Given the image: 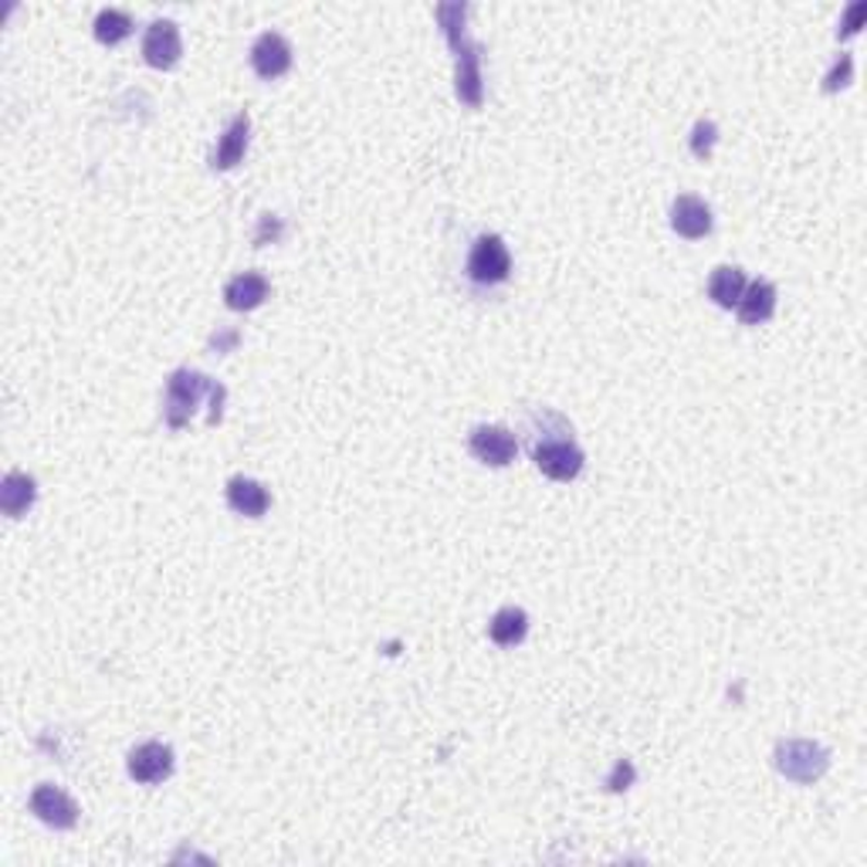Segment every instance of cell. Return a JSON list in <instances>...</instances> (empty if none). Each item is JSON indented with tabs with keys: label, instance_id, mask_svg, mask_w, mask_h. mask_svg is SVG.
Returning a JSON list of instances; mask_svg holds the SVG:
<instances>
[{
	"label": "cell",
	"instance_id": "1",
	"mask_svg": "<svg viewBox=\"0 0 867 867\" xmlns=\"http://www.w3.org/2000/svg\"><path fill=\"white\" fill-rule=\"evenodd\" d=\"M528 434V454L536 461V468L553 478V482H573L583 472V451L573 441V427L566 424L556 411L539 407L525 420Z\"/></svg>",
	"mask_w": 867,
	"mask_h": 867
},
{
	"label": "cell",
	"instance_id": "2",
	"mask_svg": "<svg viewBox=\"0 0 867 867\" xmlns=\"http://www.w3.org/2000/svg\"><path fill=\"white\" fill-rule=\"evenodd\" d=\"M464 275L468 282L482 285V288H495L506 285L512 275V254L509 245L498 235H478L468 248V261H464Z\"/></svg>",
	"mask_w": 867,
	"mask_h": 867
},
{
	"label": "cell",
	"instance_id": "3",
	"mask_svg": "<svg viewBox=\"0 0 867 867\" xmlns=\"http://www.w3.org/2000/svg\"><path fill=\"white\" fill-rule=\"evenodd\" d=\"M221 383H214L211 377L204 373H193V370H177L170 380H166V400H163V417L174 430L187 427L190 417L197 414L200 407V396L204 393H214Z\"/></svg>",
	"mask_w": 867,
	"mask_h": 867
},
{
	"label": "cell",
	"instance_id": "4",
	"mask_svg": "<svg viewBox=\"0 0 867 867\" xmlns=\"http://www.w3.org/2000/svg\"><path fill=\"white\" fill-rule=\"evenodd\" d=\"M830 752L810 739H783L776 746V770L793 783H813L827 773Z\"/></svg>",
	"mask_w": 867,
	"mask_h": 867
},
{
	"label": "cell",
	"instance_id": "5",
	"mask_svg": "<svg viewBox=\"0 0 867 867\" xmlns=\"http://www.w3.org/2000/svg\"><path fill=\"white\" fill-rule=\"evenodd\" d=\"M468 451L482 464H488V468H506V464L515 461L519 438H515L509 427H502V424H478L468 434Z\"/></svg>",
	"mask_w": 867,
	"mask_h": 867
},
{
	"label": "cell",
	"instance_id": "6",
	"mask_svg": "<svg viewBox=\"0 0 867 867\" xmlns=\"http://www.w3.org/2000/svg\"><path fill=\"white\" fill-rule=\"evenodd\" d=\"M454 92L464 106L478 109L482 106V95H485V85H482V48L475 41L464 38L458 48H454Z\"/></svg>",
	"mask_w": 867,
	"mask_h": 867
},
{
	"label": "cell",
	"instance_id": "7",
	"mask_svg": "<svg viewBox=\"0 0 867 867\" xmlns=\"http://www.w3.org/2000/svg\"><path fill=\"white\" fill-rule=\"evenodd\" d=\"M27 807H31V813H35L41 823H48V827H55V830H72V827L79 823V807H75V799H72L69 793H64V789L51 786V783H41L35 793H31Z\"/></svg>",
	"mask_w": 867,
	"mask_h": 867
},
{
	"label": "cell",
	"instance_id": "8",
	"mask_svg": "<svg viewBox=\"0 0 867 867\" xmlns=\"http://www.w3.org/2000/svg\"><path fill=\"white\" fill-rule=\"evenodd\" d=\"M183 55V41H180V27L177 21L170 17H159L146 27V35H143V58L146 64H153V69H174V64L180 61Z\"/></svg>",
	"mask_w": 867,
	"mask_h": 867
},
{
	"label": "cell",
	"instance_id": "9",
	"mask_svg": "<svg viewBox=\"0 0 867 867\" xmlns=\"http://www.w3.org/2000/svg\"><path fill=\"white\" fill-rule=\"evenodd\" d=\"M126 770H129L132 780L143 783V786L170 780V773H174V749L163 746V743H143V746H136L129 752Z\"/></svg>",
	"mask_w": 867,
	"mask_h": 867
},
{
	"label": "cell",
	"instance_id": "10",
	"mask_svg": "<svg viewBox=\"0 0 867 867\" xmlns=\"http://www.w3.org/2000/svg\"><path fill=\"white\" fill-rule=\"evenodd\" d=\"M251 69L264 82L282 79L292 69V45L285 41V35H278V31H264V35H258V41L251 45Z\"/></svg>",
	"mask_w": 867,
	"mask_h": 867
},
{
	"label": "cell",
	"instance_id": "11",
	"mask_svg": "<svg viewBox=\"0 0 867 867\" xmlns=\"http://www.w3.org/2000/svg\"><path fill=\"white\" fill-rule=\"evenodd\" d=\"M672 227L678 230L681 238H688V241L705 238L709 230H712V207L705 204L702 197L681 193L675 204H672Z\"/></svg>",
	"mask_w": 867,
	"mask_h": 867
},
{
	"label": "cell",
	"instance_id": "12",
	"mask_svg": "<svg viewBox=\"0 0 867 867\" xmlns=\"http://www.w3.org/2000/svg\"><path fill=\"white\" fill-rule=\"evenodd\" d=\"M248 136H251V119H248V112H238L235 119H230V126L224 129L217 146L211 150L214 170H235L248 153Z\"/></svg>",
	"mask_w": 867,
	"mask_h": 867
},
{
	"label": "cell",
	"instance_id": "13",
	"mask_svg": "<svg viewBox=\"0 0 867 867\" xmlns=\"http://www.w3.org/2000/svg\"><path fill=\"white\" fill-rule=\"evenodd\" d=\"M227 506L235 509L238 515H248V519H261L264 512L272 509V495L261 482L254 478H245V475H235L227 482Z\"/></svg>",
	"mask_w": 867,
	"mask_h": 867
},
{
	"label": "cell",
	"instance_id": "14",
	"mask_svg": "<svg viewBox=\"0 0 867 867\" xmlns=\"http://www.w3.org/2000/svg\"><path fill=\"white\" fill-rule=\"evenodd\" d=\"M269 292H272V285L261 272H241L224 285V302L235 312H251L264 302V298H269Z\"/></svg>",
	"mask_w": 867,
	"mask_h": 867
},
{
	"label": "cell",
	"instance_id": "15",
	"mask_svg": "<svg viewBox=\"0 0 867 867\" xmlns=\"http://www.w3.org/2000/svg\"><path fill=\"white\" fill-rule=\"evenodd\" d=\"M739 319L746 325H762L770 322L773 312H776V285L765 282V278H756V282H746V292L739 298Z\"/></svg>",
	"mask_w": 867,
	"mask_h": 867
},
{
	"label": "cell",
	"instance_id": "16",
	"mask_svg": "<svg viewBox=\"0 0 867 867\" xmlns=\"http://www.w3.org/2000/svg\"><path fill=\"white\" fill-rule=\"evenodd\" d=\"M35 498H38V485L31 475L24 472H8L4 485H0V509H4L8 519H21L31 512V506H35Z\"/></svg>",
	"mask_w": 867,
	"mask_h": 867
},
{
	"label": "cell",
	"instance_id": "17",
	"mask_svg": "<svg viewBox=\"0 0 867 867\" xmlns=\"http://www.w3.org/2000/svg\"><path fill=\"white\" fill-rule=\"evenodd\" d=\"M743 292H746L743 269H736V264H718V269L712 272V278H709V298H712V302L722 306V309H736Z\"/></svg>",
	"mask_w": 867,
	"mask_h": 867
},
{
	"label": "cell",
	"instance_id": "18",
	"mask_svg": "<svg viewBox=\"0 0 867 867\" xmlns=\"http://www.w3.org/2000/svg\"><path fill=\"white\" fill-rule=\"evenodd\" d=\"M525 633H528V617L519 607H502V610L491 617V623H488V638L498 648H515V644H522Z\"/></svg>",
	"mask_w": 867,
	"mask_h": 867
},
{
	"label": "cell",
	"instance_id": "19",
	"mask_svg": "<svg viewBox=\"0 0 867 867\" xmlns=\"http://www.w3.org/2000/svg\"><path fill=\"white\" fill-rule=\"evenodd\" d=\"M92 31H95V38L103 45H119V41H126L132 35V17L126 11H119V8H106V11H98Z\"/></svg>",
	"mask_w": 867,
	"mask_h": 867
},
{
	"label": "cell",
	"instance_id": "20",
	"mask_svg": "<svg viewBox=\"0 0 867 867\" xmlns=\"http://www.w3.org/2000/svg\"><path fill=\"white\" fill-rule=\"evenodd\" d=\"M464 14H468V8H464V4H441L438 8V21L444 27L451 48H458L464 38H468V35H464Z\"/></svg>",
	"mask_w": 867,
	"mask_h": 867
},
{
	"label": "cell",
	"instance_id": "21",
	"mask_svg": "<svg viewBox=\"0 0 867 867\" xmlns=\"http://www.w3.org/2000/svg\"><path fill=\"white\" fill-rule=\"evenodd\" d=\"M715 140H718V129H715V122H709V119H698V122H694V129H691V153H694L698 159H709V156H712V150H715Z\"/></svg>",
	"mask_w": 867,
	"mask_h": 867
},
{
	"label": "cell",
	"instance_id": "22",
	"mask_svg": "<svg viewBox=\"0 0 867 867\" xmlns=\"http://www.w3.org/2000/svg\"><path fill=\"white\" fill-rule=\"evenodd\" d=\"M851 75H854V58L847 51H841L838 61H833V69L823 75V88L827 92H841L844 85H851Z\"/></svg>",
	"mask_w": 867,
	"mask_h": 867
},
{
	"label": "cell",
	"instance_id": "23",
	"mask_svg": "<svg viewBox=\"0 0 867 867\" xmlns=\"http://www.w3.org/2000/svg\"><path fill=\"white\" fill-rule=\"evenodd\" d=\"M633 776H638V770H633V762H630V759H617L614 773L607 776V789H610V793H623V789L633 786Z\"/></svg>",
	"mask_w": 867,
	"mask_h": 867
},
{
	"label": "cell",
	"instance_id": "24",
	"mask_svg": "<svg viewBox=\"0 0 867 867\" xmlns=\"http://www.w3.org/2000/svg\"><path fill=\"white\" fill-rule=\"evenodd\" d=\"M864 14H867V4H864V0H857V4H851V8H847V14H844V21H841V27H838V35H841V38H851V35H857V31H860V21H864Z\"/></svg>",
	"mask_w": 867,
	"mask_h": 867
}]
</instances>
